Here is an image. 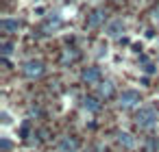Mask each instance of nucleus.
Here are the masks:
<instances>
[{
    "label": "nucleus",
    "instance_id": "nucleus-1",
    "mask_svg": "<svg viewBox=\"0 0 159 152\" xmlns=\"http://www.w3.org/2000/svg\"><path fill=\"white\" fill-rule=\"evenodd\" d=\"M135 124H137L139 128H152V126L157 124V109L150 106V104L139 106L137 113H135Z\"/></svg>",
    "mask_w": 159,
    "mask_h": 152
},
{
    "label": "nucleus",
    "instance_id": "nucleus-2",
    "mask_svg": "<svg viewBox=\"0 0 159 152\" xmlns=\"http://www.w3.org/2000/svg\"><path fill=\"white\" fill-rule=\"evenodd\" d=\"M139 102H142V93L137 89H124L118 96V106L120 109H135V106H139Z\"/></svg>",
    "mask_w": 159,
    "mask_h": 152
},
{
    "label": "nucleus",
    "instance_id": "nucleus-3",
    "mask_svg": "<svg viewBox=\"0 0 159 152\" xmlns=\"http://www.w3.org/2000/svg\"><path fill=\"white\" fill-rule=\"evenodd\" d=\"M44 72H46V67H44V63H42L39 59H29V61H24V65H22V74H24L26 78H39Z\"/></svg>",
    "mask_w": 159,
    "mask_h": 152
},
{
    "label": "nucleus",
    "instance_id": "nucleus-4",
    "mask_svg": "<svg viewBox=\"0 0 159 152\" xmlns=\"http://www.w3.org/2000/svg\"><path fill=\"white\" fill-rule=\"evenodd\" d=\"M81 80H83L85 85H98V83L102 80V72H100V67H96V65L85 67V70L81 72Z\"/></svg>",
    "mask_w": 159,
    "mask_h": 152
},
{
    "label": "nucleus",
    "instance_id": "nucleus-5",
    "mask_svg": "<svg viewBox=\"0 0 159 152\" xmlns=\"http://www.w3.org/2000/svg\"><path fill=\"white\" fill-rule=\"evenodd\" d=\"M124 31H126V24H124L122 20H111V22L107 24V28H105L107 37H111V39H120V37L124 35Z\"/></svg>",
    "mask_w": 159,
    "mask_h": 152
},
{
    "label": "nucleus",
    "instance_id": "nucleus-6",
    "mask_svg": "<svg viewBox=\"0 0 159 152\" xmlns=\"http://www.w3.org/2000/svg\"><path fill=\"white\" fill-rule=\"evenodd\" d=\"M61 26H63V18H61L59 13H50V15L46 18V22H44L42 31H44V33H57Z\"/></svg>",
    "mask_w": 159,
    "mask_h": 152
},
{
    "label": "nucleus",
    "instance_id": "nucleus-7",
    "mask_svg": "<svg viewBox=\"0 0 159 152\" xmlns=\"http://www.w3.org/2000/svg\"><path fill=\"white\" fill-rule=\"evenodd\" d=\"M105 9H94L92 13H89V18H87V22H85V26L87 28H98V26H102L105 24Z\"/></svg>",
    "mask_w": 159,
    "mask_h": 152
},
{
    "label": "nucleus",
    "instance_id": "nucleus-8",
    "mask_svg": "<svg viewBox=\"0 0 159 152\" xmlns=\"http://www.w3.org/2000/svg\"><path fill=\"white\" fill-rule=\"evenodd\" d=\"M20 20H16V18H2L0 20V31H2L5 35H13V33H18L20 31Z\"/></svg>",
    "mask_w": 159,
    "mask_h": 152
},
{
    "label": "nucleus",
    "instance_id": "nucleus-9",
    "mask_svg": "<svg viewBox=\"0 0 159 152\" xmlns=\"http://www.w3.org/2000/svg\"><path fill=\"white\" fill-rule=\"evenodd\" d=\"M96 91H98V98H100V100H109L116 89H113V83H111V80H100V83L96 85Z\"/></svg>",
    "mask_w": 159,
    "mask_h": 152
},
{
    "label": "nucleus",
    "instance_id": "nucleus-10",
    "mask_svg": "<svg viewBox=\"0 0 159 152\" xmlns=\"http://www.w3.org/2000/svg\"><path fill=\"white\" fill-rule=\"evenodd\" d=\"M79 150V141L74 137H61L59 139V152H76Z\"/></svg>",
    "mask_w": 159,
    "mask_h": 152
},
{
    "label": "nucleus",
    "instance_id": "nucleus-11",
    "mask_svg": "<svg viewBox=\"0 0 159 152\" xmlns=\"http://www.w3.org/2000/svg\"><path fill=\"white\" fill-rule=\"evenodd\" d=\"M83 109H85L87 113H98V111H100V98L85 96V98H83Z\"/></svg>",
    "mask_w": 159,
    "mask_h": 152
},
{
    "label": "nucleus",
    "instance_id": "nucleus-12",
    "mask_svg": "<svg viewBox=\"0 0 159 152\" xmlns=\"http://www.w3.org/2000/svg\"><path fill=\"white\" fill-rule=\"evenodd\" d=\"M118 143L122 145V148H129V150H133L135 148V137L131 135V132H118Z\"/></svg>",
    "mask_w": 159,
    "mask_h": 152
},
{
    "label": "nucleus",
    "instance_id": "nucleus-13",
    "mask_svg": "<svg viewBox=\"0 0 159 152\" xmlns=\"http://www.w3.org/2000/svg\"><path fill=\"white\" fill-rule=\"evenodd\" d=\"M76 59H79V52H76V48H68V50L63 52V57H61V63H63V65H72Z\"/></svg>",
    "mask_w": 159,
    "mask_h": 152
},
{
    "label": "nucleus",
    "instance_id": "nucleus-14",
    "mask_svg": "<svg viewBox=\"0 0 159 152\" xmlns=\"http://www.w3.org/2000/svg\"><path fill=\"white\" fill-rule=\"evenodd\" d=\"M139 63H142V72H144V74H155V70H157V67H155L146 57H142V59H139Z\"/></svg>",
    "mask_w": 159,
    "mask_h": 152
},
{
    "label": "nucleus",
    "instance_id": "nucleus-15",
    "mask_svg": "<svg viewBox=\"0 0 159 152\" xmlns=\"http://www.w3.org/2000/svg\"><path fill=\"white\" fill-rule=\"evenodd\" d=\"M0 50H2V57H11V54H13V50H16V44L5 41L2 46H0Z\"/></svg>",
    "mask_w": 159,
    "mask_h": 152
},
{
    "label": "nucleus",
    "instance_id": "nucleus-16",
    "mask_svg": "<svg viewBox=\"0 0 159 152\" xmlns=\"http://www.w3.org/2000/svg\"><path fill=\"white\" fill-rule=\"evenodd\" d=\"M0 145H2V152H9V150H11V141H9L7 137L0 139Z\"/></svg>",
    "mask_w": 159,
    "mask_h": 152
},
{
    "label": "nucleus",
    "instance_id": "nucleus-17",
    "mask_svg": "<svg viewBox=\"0 0 159 152\" xmlns=\"http://www.w3.org/2000/svg\"><path fill=\"white\" fill-rule=\"evenodd\" d=\"M2 124H11V115H9L7 111L2 113Z\"/></svg>",
    "mask_w": 159,
    "mask_h": 152
},
{
    "label": "nucleus",
    "instance_id": "nucleus-18",
    "mask_svg": "<svg viewBox=\"0 0 159 152\" xmlns=\"http://www.w3.org/2000/svg\"><path fill=\"white\" fill-rule=\"evenodd\" d=\"M20 135H22V139H26V135H29V126H22V128H20Z\"/></svg>",
    "mask_w": 159,
    "mask_h": 152
},
{
    "label": "nucleus",
    "instance_id": "nucleus-19",
    "mask_svg": "<svg viewBox=\"0 0 159 152\" xmlns=\"http://www.w3.org/2000/svg\"><path fill=\"white\" fill-rule=\"evenodd\" d=\"M66 2H74V0H66Z\"/></svg>",
    "mask_w": 159,
    "mask_h": 152
}]
</instances>
